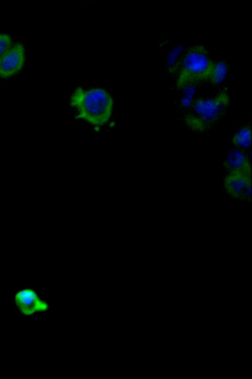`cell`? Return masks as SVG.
I'll return each instance as SVG.
<instances>
[{
    "label": "cell",
    "mask_w": 252,
    "mask_h": 379,
    "mask_svg": "<svg viewBox=\"0 0 252 379\" xmlns=\"http://www.w3.org/2000/svg\"><path fill=\"white\" fill-rule=\"evenodd\" d=\"M70 104L76 108L77 119L95 126L105 124L111 116L113 99L104 89L78 87L70 97Z\"/></svg>",
    "instance_id": "1"
},
{
    "label": "cell",
    "mask_w": 252,
    "mask_h": 379,
    "mask_svg": "<svg viewBox=\"0 0 252 379\" xmlns=\"http://www.w3.org/2000/svg\"><path fill=\"white\" fill-rule=\"evenodd\" d=\"M207 49L201 44L187 48L177 73L178 88L189 84L209 81L214 64Z\"/></svg>",
    "instance_id": "2"
},
{
    "label": "cell",
    "mask_w": 252,
    "mask_h": 379,
    "mask_svg": "<svg viewBox=\"0 0 252 379\" xmlns=\"http://www.w3.org/2000/svg\"><path fill=\"white\" fill-rule=\"evenodd\" d=\"M228 101V95L224 91L213 97L194 100L191 107L192 112L187 117L188 124L194 129H206L222 115Z\"/></svg>",
    "instance_id": "3"
},
{
    "label": "cell",
    "mask_w": 252,
    "mask_h": 379,
    "mask_svg": "<svg viewBox=\"0 0 252 379\" xmlns=\"http://www.w3.org/2000/svg\"><path fill=\"white\" fill-rule=\"evenodd\" d=\"M226 192L242 201L251 200V172H228L224 179Z\"/></svg>",
    "instance_id": "4"
},
{
    "label": "cell",
    "mask_w": 252,
    "mask_h": 379,
    "mask_svg": "<svg viewBox=\"0 0 252 379\" xmlns=\"http://www.w3.org/2000/svg\"><path fill=\"white\" fill-rule=\"evenodd\" d=\"M15 301L20 311L25 316H31L37 312L46 311L49 304L41 299L32 288H26L16 292Z\"/></svg>",
    "instance_id": "5"
},
{
    "label": "cell",
    "mask_w": 252,
    "mask_h": 379,
    "mask_svg": "<svg viewBox=\"0 0 252 379\" xmlns=\"http://www.w3.org/2000/svg\"><path fill=\"white\" fill-rule=\"evenodd\" d=\"M25 58L22 44L11 47L0 60V77L6 78L18 73L24 64Z\"/></svg>",
    "instance_id": "6"
},
{
    "label": "cell",
    "mask_w": 252,
    "mask_h": 379,
    "mask_svg": "<svg viewBox=\"0 0 252 379\" xmlns=\"http://www.w3.org/2000/svg\"><path fill=\"white\" fill-rule=\"evenodd\" d=\"M228 172H251V164L244 152L238 148L230 150L224 162Z\"/></svg>",
    "instance_id": "7"
},
{
    "label": "cell",
    "mask_w": 252,
    "mask_h": 379,
    "mask_svg": "<svg viewBox=\"0 0 252 379\" xmlns=\"http://www.w3.org/2000/svg\"><path fill=\"white\" fill-rule=\"evenodd\" d=\"M186 49L184 45H180L174 47L168 52L166 64L168 72L171 74H177Z\"/></svg>",
    "instance_id": "8"
},
{
    "label": "cell",
    "mask_w": 252,
    "mask_h": 379,
    "mask_svg": "<svg viewBox=\"0 0 252 379\" xmlns=\"http://www.w3.org/2000/svg\"><path fill=\"white\" fill-rule=\"evenodd\" d=\"M227 74V65L224 61H215L209 81L213 84L219 85L224 81Z\"/></svg>",
    "instance_id": "9"
},
{
    "label": "cell",
    "mask_w": 252,
    "mask_h": 379,
    "mask_svg": "<svg viewBox=\"0 0 252 379\" xmlns=\"http://www.w3.org/2000/svg\"><path fill=\"white\" fill-rule=\"evenodd\" d=\"M233 143L240 149H247L251 145V130L248 126L241 128L235 133Z\"/></svg>",
    "instance_id": "10"
},
{
    "label": "cell",
    "mask_w": 252,
    "mask_h": 379,
    "mask_svg": "<svg viewBox=\"0 0 252 379\" xmlns=\"http://www.w3.org/2000/svg\"><path fill=\"white\" fill-rule=\"evenodd\" d=\"M195 84H189L181 88L183 96L181 100V106L184 108H191L193 102L194 96L196 92Z\"/></svg>",
    "instance_id": "11"
},
{
    "label": "cell",
    "mask_w": 252,
    "mask_h": 379,
    "mask_svg": "<svg viewBox=\"0 0 252 379\" xmlns=\"http://www.w3.org/2000/svg\"><path fill=\"white\" fill-rule=\"evenodd\" d=\"M11 39L7 34H0V60L11 47Z\"/></svg>",
    "instance_id": "12"
}]
</instances>
